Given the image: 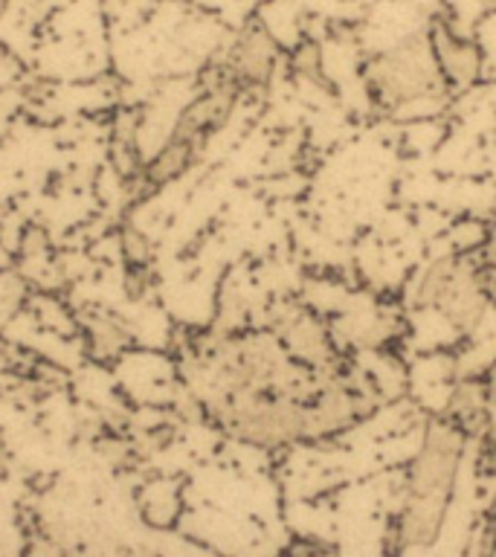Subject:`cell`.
I'll return each mask as SVG.
<instances>
[{"label": "cell", "instance_id": "ba28073f", "mask_svg": "<svg viewBox=\"0 0 496 557\" xmlns=\"http://www.w3.org/2000/svg\"><path fill=\"white\" fill-rule=\"evenodd\" d=\"M491 383L487 381H464L456 386L447 404V418L452 424H459L464 433H476L479 426H487V416H491Z\"/></svg>", "mask_w": 496, "mask_h": 557}, {"label": "cell", "instance_id": "5b68a950", "mask_svg": "<svg viewBox=\"0 0 496 557\" xmlns=\"http://www.w3.org/2000/svg\"><path fill=\"white\" fill-rule=\"evenodd\" d=\"M360 416V395L337 377H325L308 400V442H320L355 424Z\"/></svg>", "mask_w": 496, "mask_h": 557}, {"label": "cell", "instance_id": "52a82bcc", "mask_svg": "<svg viewBox=\"0 0 496 557\" xmlns=\"http://www.w3.org/2000/svg\"><path fill=\"white\" fill-rule=\"evenodd\" d=\"M282 343L290 355L299 360V363L311 366L313 372H328L331 363H334V348H331L328 331L322 329L320 322L308 317V313H299L290 320V325L282 334Z\"/></svg>", "mask_w": 496, "mask_h": 557}, {"label": "cell", "instance_id": "3957f363", "mask_svg": "<svg viewBox=\"0 0 496 557\" xmlns=\"http://www.w3.org/2000/svg\"><path fill=\"white\" fill-rule=\"evenodd\" d=\"M418 308H438L459 331H473L487 311L485 273L470 259L433 261L418 282Z\"/></svg>", "mask_w": 496, "mask_h": 557}, {"label": "cell", "instance_id": "9c48e42d", "mask_svg": "<svg viewBox=\"0 0 496 557\" xmlns=\"http://www.w3.org/2000/svg\"><path fill=\"white\" fill-rule=\"evenodd\" d=\"M191 154H195V143L189 139H169L163 146V151L148 163V181L160 186V183H169L174 181L177 174L189 165Z\"/></svg>", "mask_w": 496, "mask_h": 557}, {"label": "cell", "instance_id": "7a4b0ae2", "mask_svg": "<svg viewBox=\"0 0 496 557\" xmlns=\"http://www.w3.org/2000/svg\"><path fill=\"white\" fill-rule=\"evenodd\" d=\"M365 85L386 111L442 99L450 90L430 35H409L398 47L374 55L365 64Z\"/></svg>", "mask_w": 496, "mask_h": 557}, {"label": "cell", "instance_id": "30bf717a", "mask_svg": "<svg viewBox=\"0 0 496 557\" xmlns=\"http://www.w3.org/2000/svg\"><path fill=\"white\" fill-rule=\"evenodd\" d=\"M296 67L302 70V73H308V76H320V50L313 47V44H305L302 50H299V55H296Z\"/></svg>", "mask_w": 496, "mask_h": 557}, {"label": "cell", "instance_id": "8992f818", "mask_svg": "<svg viewBox=\"0 0 496 557\" xmlns=\"http://www.w3.org/2000/svg\"><path fill=\"white\" fill-rule=\"evenodd\" d=\"M430 38H433L435 55H438V64H442L444 70V78H447L450 85L464 87L479 76V70H482V55H479L476 44L459 38L447 24H435Z\"/></svg>", "mask_w": 496, "mask_h": 557}, {"label": "cell", "instance_id": "277c9868", "mask_svg": "<svg viewBox=\"0 0 496 557\" xmlns=\"http://www.w3.org/2000/svg\"><path fill=\"white\" fill-rule=\"evenodd\" d=\"M278 64V47L270 38L268 29L261 26H247L238 41L230 47L224 73L241 87H261L268 85Z\"/></svg>", "mask_w": 496, "mask_h": 557}, {"label": "cell", "instance_id": "8fae6325", "mask_svg": "<svg viewBox=\"0 0 496 557\" xmlns=\"http://www.w3.org/2000/svg\"><path fill=\"white\" fill-rule=\"evenodd\" d=\"M491 395H494V400H496V366H494V372H491Z\"/></svg>", "mask_w": 496, "mask_h": 557}, {"label": "cell", "instance_id": "6da1fadb", "mask_svg": "<svg viewBox=\"0 0 496 557\" xmlns=\"http://www.w3.org/2000/svg\"><path fill=\"white\" fill-rule=\"evenodd\" d=\"M468 433L450 418L430 421L421 442V450L409 465L407 499L400 511L398 537L404 548L430 546L447 517L452 485L459 476L461 453H464Z\"/></svg>", "mask_w": 496, "mask_h": 557}]
</instances>
